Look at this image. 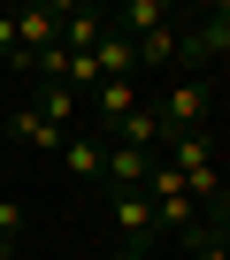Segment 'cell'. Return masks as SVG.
Listing matches in <instances>:
<instances>
[{"instance_id":"1","label":"cell","mask_w":230,"mask_h":260,"mask_svg":"<svg viewBox=\"0 0 230 260\" xmlns=\"http://www.w3.org/2000/svg\"><path fill=\"white\" fill-rule=\"evenodd\" d=\"M107 222H115V245H154V237H161L146 191H115V199H107Z\"/></svg>"},{"instance_id":"2","label":"cell","mask_w":230,"mask_h":260,"mask_svg":"<svg viewBox=\"0 0 230 260\" xmlns=\"http://www.w3.org/2000/svg\"><path fill=\"white\" fill-rule=\"evenodd\" d=\"M62 138H69V130H54L39 107H16V115H8V146H31V153H62Z\"/></svg>"},{"instance_id":"3","label":"cell","mask_w":230,"mask_h":260,"mask_svg":"<svg viewBox=\"0 0 230 260\" xmlns=\"http://www.w3.org/2000/svg\"><path fill=\"white\" fill-rule=\"evenodd\" d=\"M62 169H69L77 184H92V176L107 169V146L92 138V130H69V138H62Z\"/></svg>"},{"instance_id":"4","label":"cell","mask_w":230,"mask_h":260,"mask_svg":"<svg viewBox=\"0 0 230 260\" xmlns=\"http://www.w3.org/2000/svg\"><path fill=\"white\" fill-rule=\"evenodd\" d=\"M177 245H184V260H230V237H222V230H215L207 214H199V222H192V230H184Z\"/></svg>"},{"instance_id":"5","label":"cell","mask_w":230,"mask_h":260,"mask_svg":"<svg viewBox=\"0 0 230 260\" xmlns=\"http://www.w3.org/2000/svg\"><path fill=\"white\" fill-rule=\"evenodd\" d=\"M23 61H31V54H23V39H16V16H0V69L23 77Z\"/></svg>"},{"instance_id":"6","label":"cell","mask_w":230,"mask_h":260,"mask_svg":"<svg viewBox=\"0 0 230 260\" xmlns=\"http://www.w3.org/2000/svg\"><path fill=\"white\" fill-rule=\"evenodd\" d=\"M107 260H154V245H115Z\"/></svg>"}]
</instances>
